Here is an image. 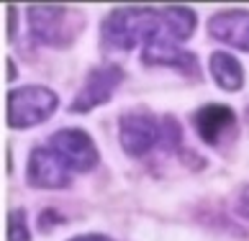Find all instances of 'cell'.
Returning <instances> with one entry per match:
<instances>
[{"label": "cell", "instance_id": "277c9868", "mask_svg": "<svg viewBox=\"0 0 249 241\" xmlns=\"http://www.w3.org/2000/svg\"><path fill=\"white\" fill-rule=\"evenodd\" d=\"M118 138L126 154L131 156H144L146 152L162 141V126L152 113L144 110H131L121 116L118 123Z\"/></svg>", "mask_w": 249, "mask_h": 241}, {"label": "cell", "instance_id": "5bb4252c", "mask_svg": "<svg viewBox=\"0 0 249 241\" xmlns=\"http://www.w3.org/2000/svg\"><path fill=\"white\" fill-rule=\"evenodd\" d=\"M239 208H242V213L249 218V188H244L242 198H239Z\"/></svg>", "mask_w": 249, "mask_h": 241}, {"label": "cell", "instance_id": "30bf717a", "mask_svg": "<svg viewBox=\"0 0 249 241\" xmlns=\"http://www.w3.org/2000/svg\"><path fill=\"white\" fill-rule=\"evenodd\" d=\"M208 31L213 39L224 41L234 49L249 52V11H224L208 21Z\"/></svg>", "mask_w": 249, "mask_h": 241}, {"label": "cell", "instance_id": "8992f818", "mask_svg": "<svg viewBox=\"0 0 249 241\" xmlns=\"http://www.w3.org/2000/svg\"><path fill=\"white\" fill-rule=\"evenodd\" d=\"M121 82H124V69L116 67V64H103V67L90 69L85 85L77 92L75 103H72V113H85V110L103 105L106 100H110V95Z\"/></svg>", "mask_w": 249, "mask_h": 241}, {"label": "cell", "instance_id": "8fae6325", "mask_svg": "<svg viewBox=\"0 0 249 241\" xmlns=\"http://www.w3.org/2000/svg\"><path fill=\"white\" fill-rule=\"evenodd\" d=\"M211 75H213L216 85L226 92H236L242 90L244 85V72H242V64L239 59H234L231 54L226 52H213L211 54Z\"/></svg>", "mask_w": 249, "mask_h": 241}, {"label": "cell", "instance_id": "7c38bea8", "mask_svg": "<svg viewBox=\"0 0 249 241\" xmlns=\"http://www.w3.org/2000/svg\"><path fill=\"white\" fill-rule=\"evenodd\" d=\"M162 16H164V26H167V31L175 41H185L196 31V13L185 5L162 8Z\"/></svg>", "mask_w": 249, "mask_h": 241}, {"label": "cell", "instance_id": "4fadbf2b", "mask_svg": "<svg viewBox=\"0 0 249 241\" xmlns=\"http://www.w3.org/2000/svg\"><path fill=\"white\" fill-rule=\"evenodd\" d=\"M8 241H31L23 210H13L8 216Z\"/></svg>", "mask_w": 249, "mask_h": 241}, {"label": "cell", "instance_id": "52a82bcc", "mask_svg": "<svg viewBox=\"0 0 249 241\" xmlns=\"http://www.w3.org/2000/svg\"><path fill=\"white\" fill-rule=\"evenodd\" d=\"M142 59H144V64H164V67H178L182 72H193V75L198 69V59L190 52L180 49L178 41L170 36L167 26L144 41Z\"/></svg>", "mask_w": 249, "mask_h": 241}, {"label": "cell", "instance_id": "2e32d148", "mask_svg": "<svg viewBox=\"0 0 249 241\" xmlns=\"http://www.w3.org/2000/svg\"><path fill=\"white\" fill-rule=\"evenodd\" d=\"M70 241H110L108 236H100V234H85V236H75Z\"/></svg>", "mask_w": 249, "mask_h": 241}, {"label": "cell", "instance_id": "3957f363", "mask_svg": "<svg viewBox=\"0 0 249 241\" xmlns=\"http://www.w3.org/2000/svg\"><path fill=\"white\" fill-rule=\"evenodd\" d=\"M72 21L80 23V13L70 11L64 5H31L29 8V23L36 41L49 46H64L75 39L80 29L72 26Z\"/></svg>", "mask_w": 249, "mask_h": 241}, {"label": "cell", "instance_id": "7a4b0ae2", "mask_svg": "<svg viewBox=\"0 0 249 241\" xmlns=\"http://www.w3.org/2000/svg\"><path fill=\"white\" fill-rule=\"evenodd\" d=\"M59 105L57 92L41 85H26L8 92V126L29 128L44 123Z\"/></svg>", "mask_w": 249, "mask_h": 241}, {"label": "cell", "instance_id": "6da1fadb", "mask_svg": "<svg viewBox=\"0 0 249 241\" xmlns=\"http://www.w3.org/2000/svg\"><path fill=\"white\" fill-rule=\"evenodd\" d=\"M164 29V16L162 11H152V8H116L110 11L103 21V39L106 49L126 52L134 49L136 44H144L149 36Z\"/></svg>", "mask_w": 249, "mask_h": 241}, {"label": "cell", "instance_id": "9a60e30c", "mask_svg": "<svg viewBox=\"0 0 249 241\" xmlns=\"http://www.w3.org/2000/svg\"><path fill=\"white\" fill-rule=\"evenodd\" d=\"M16 34V8H8V36L13 39Z\"/></svg>", "mask_w": 249, "mask_h": 241}, {"label": "cell", "instance_id": "9c48e42d", "mask_svg": "<svg viewBox=\"0 0 249 241\" xmlns=\"http://www.w3.org/2000/svg\"><path fill=\"white\" fill-rule=\"evenodd\" d=\"M193 123L198 128V136L203 138L206 144H218L226 134L234 131L236 126V116L229 105H221V103H211V105H203L200 110H196L193 116Z\"/></svg>", "mask_w": 249, "mask_h": 241}, {"label": "cell", "instance_id": "e0dca14e", "mask_svg": "<svg viewBox=\"0 0 249 241\" xmlns=\"http://www.w3.org/2000/svg\"><path fill=\"white\" fill-rule=\"evenodd\" d=\"M247 120H249V110H247Z\"/></svg>", "mask_w": 249, "mask_h": 241}, {"label": "cell", "instance_id": "5b68a950", "mask_svg": "<svg viewBox=\"0 0 249 241\" xmlns=\"http://www.w3.org/2000/svg\"><path fill=\"white\" fill-rule=\"evenodd\" d=\"M59 159L70 167V172H88L98 164V149L82 128H62L47 141Z\"/></svg>", "mask_w": 249, "mask_h": 241}, {"label": "cell", "instance_id": "ba28073f", "mask_svg": "<svg viewBox=\"0 0 249 241\" xmlns=\"http://www.w3.org/2000/svg\"><path fill=\"white\" fill-rule=\"evenodd\" d=\"M29 182L34 188H67L70 185V167L59 159V154L49 144L36 146L29 156Z\"/></svg>", "mask_w": 249, "mask_h": 241}]
</instances>
